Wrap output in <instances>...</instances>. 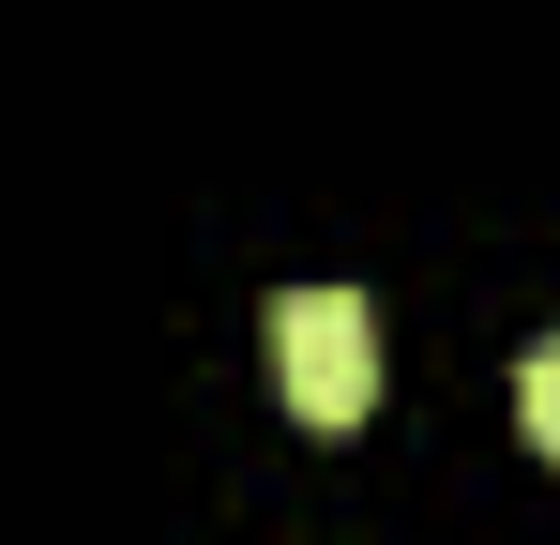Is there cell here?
I'll use <instances>...</instances> for the list:
<instances>
[{"label":"cell","instance_id":"1","mask_svg":"<svg viewBox=\"0 0 560 545\" xmlns=\"http://www.w3.org/2000/svg\"><path fill=\"white\" fill-rule=\"evenodd\" d=\"M273 379H288L303 425H364L378 409V318H364V288H288L273 303Z\"/></svg>","mask_w":560,"mask_h":545},{"label":"cell","instance_id":"2","mask_svg":"<svg viewBox=\"0 0 560 545\" xmlns=\"http://www.w3.org/2000/svg\"><path fill=\"white\" fill-rule=\"evenodd\" d=\"M515 425H530V454H560V334L515 363Z\"/></svg>","mask_w":560,"mask_h":545}]
</instances>
